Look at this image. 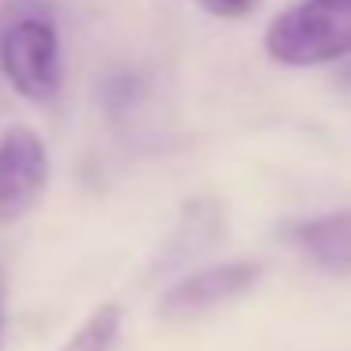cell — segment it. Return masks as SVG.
Masks as SVG:
<instances>
[{"mask_svg":"<svg viewBox=\"0 0 351 351\" xmlns=\"http://www.w3.org/2000/svg\"><path fill=\"white\" fill-rule=\"evenodd\" d=\"M265 53L287 69L332 64L351 53V0H298L268 23Z\"/></svg>","mask_w":351,"mask_h":351,"instance_id":"cell-1","label":"cell"},{"mask_svg":"<svg viewBox=\"0 0 351 351\" xmlns=\"http://www.w3.org/2000/svg\"><path fill=\"white\" fill-rule=\"evenodd\" d=\"M0 72L12 91L31 102H49L61 91V38L42 16H19L0 31Z\"/></svg>","mask_w":351,"mask_h":351,"instance_id":"cell-2","label":"cell"},{"mask_svg":"<svg viewBox=\"0 0 351 351\" xmlns=\"http://www.w3.org/2000/svg\"><path fill=\"white\" fill-rule=\"evenodd\" d=\"M49 182V155L34 129L16 125L0 136V223L34 212Z\"/></svg>","mask_w":351,"mask_h":351,"instance_id":"cell-3","label":"cell"},{"mask_svg":"<svg viewBox=\"0 0 351 351\" xmlns=\"http://www.w3.org/2000/svg\"><path fill=\"white\" fill-rule=\"evenodd\" d=\"M257 280H261L257 261H223V265L200 268V272L178 280L159 298V313L162 317H193V313L215 310V306L245 295Z\"/></svg>","mask_w":351,"mask_h":351,"instance_id":"cell-4","label":"cell"},{"mask_svg":"<svg viewBox=\"0 0 351 351\" xmlns=\"http://www.w3.org/2000/svg\"><path fill=\"white\" fill-rule=\"evenodd\" d=\"M287 238L317 268H325V272H332V276L351 272V208L313 215V219H306V223H295V227L287 230Z\"/></svg>","mask_w":351,"mask_h":351,"instance_id":"cell-5","label":"cell"},{"mask_svg":"<svg viewBox=\"0 0 351 351\" xmlns=\"http://www.w3.org/2000/svg\"><path fill=\"white\" fill-rule=\"evenodd\" d=\"M121 321H125L121 306L102 302L99 310L69 336V343H64L61 351H114L117 336H121Z\"/></svg>","mask_w":351,"mask_h":351,"instance_id":"cell-6","label":"cell"},{"mask_svg":"<svg viewBox=\"0 0 351 351\" xmlns=\"http://www.w3.org/2000/svg\"><path fill=\"white\" fill-rule=\"evenodd\" d=\"M208 16H219V19H242L250 16L253 8H261L265 0H197Z\"/></svg>","mask_w":351,"mask_h":351,"instance_id":"cell-7","label":"cell"},{"mask_svg":"<svg viewBox=\"0 0 351 351\" xmlns=\"http://www.w3.org/2000/svg\"><path fill=\"white\" fill-rule=\"evenodd\" d=\"M0 336H4V283H0Z\"/></svg>","mask_w":351,"mask_h":351,"instance_id":"cell-8","label":"cell"}]
</instances>
